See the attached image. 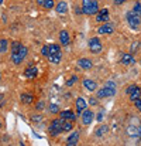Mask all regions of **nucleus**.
<instances>
[{
	"label": "nucleus",
	"instance_id": "ddd939ff",
	"mask_svg": "<svg viewBox=\"0 0 141 146\" xmlns=\"http://www.w3.org/2000/svg\"><path fill=\"white\" fill-rule=\"evenodd\" d=\"M59 116H61L62 119H65V121H72V122L76 121V113H73V112L69 111V109L61 111V112H59Z\"/></svg>",
	"mask_w": 141,
	"mask_h": 146
},
{
	"label": "nucleus",
	"instance_id": "f257e3e1",
	"mask_svg": "<svg viewBox=\"0 0 141 146\" xmlns=\"http://www.w3.org/2000/svg\"><path fill=\"white\" fill-rule=\"evenodd\" d=\"M99 11V4L96 0H82V13L88 16H94Z\"/></svg>",
	"mask_w": 141,
	"mask_h": 146
},
{
	"label": "nucleus",
	"instance_id": "c03bdc74",
	"mask_svg": "<svg viewBox=\"0 0 141 146\" xmlns=\"http://www.w3.org/2000/svg\"><path fill=\"white\" fill-rule=\"evenodd\" d=\"M0 80H1V72H0Z\"/></svg>",
	"mask_w": 141,
	"mask_h": 146
},
{
	"label": "nucleus",
	"instance_id": "39448f33",
	"mask_svg": "<svg viewBox=\"0 0 141 146\" xmlns=\"http://www.w3.org/2000/svg\"><path fill=\"white\" fill-rule=\"evenodd\" d=\"M116 94V88H113V87H107V85H104L102 90H99L97 91V94H96V97L99 98V99H103V98H109V97H113Z\"/></svg>",
	"mask_w": 141,
	"mask_h": 146
},
{
	"label": "nucleus",
	"instance_id": "c756f323",
	"mask_svg": "<svg viewBox=\"0 0 141 146\" xmlns=\"http://www.w3.org/2000/svg\"><path fill=\"white\" fill-rule=\"evenodd\" d=\"M48 111H49V113H59V112H61V111H59V106H58L56 104H51Z\"/></svg>",
	"mask_w": 141,
	"mask_h": 146
},
{
	"label": "nucleus",
	"instance_id": "4c0bfd02",
	"mask_svg": "<svg viewBox=\"0 0 141 146\" xmlns=\"http://www.w3.org/2000/svg\"><path fill=\"white\" fill-rule=\"evenodd\" d=\"M3 104H4V97H3V95H0V108L3 106Z\"/></svg>",
	"mask_w": 141,
	"mask_h": 146
},
{
	"label": "nucleus",
	"instance_id": "f3484780",
	"mask_svg": "<svg viewBox=\"0 0 141 146\" xmlns=\"http://www.w3.org/2000/svg\"><path fill=\"white\" fill-rule=\"evenodd\" d=\"M59 43H61L62 46H68V44L71 43V38H69V34H68L66 30H62V31L59 33Z\"/></svg>",
	"mask_w": 141,
	"mask_h": 146
},
{
	"label": "nucleus",
	"instance_id": "2f4dec72",
	"mask_svg": "<svg viewBox=\"0 0 141 146\" xmlns=\"http://www.w3.org/2000/svg\"><path fill=\"white\" fill-rule=\"evenodd\" d=\"M41 54H43L44 57H48V55H49V47H48V46H44V47L41 48Z\"/></svg>",
	"mask_w": 141,
	"mask_h": 146
},
{
	"label": "nucleus",
	"instance_id": "a211bd4d",
	"mask_svg": "<svg viewBox=\"0 0 141 146\" xmlns=\"http://www.w3.org/2000/svg\"><path fill=\"white\" fill-rule=\"evenodd\" d=\"M78 142H79V133L75 131V132H73V133H71V136L66 139V145L68 146H75Z\"/></svg>",
	"mask_w": 141,
	"mask_h": 146
},
{
	"label": "nucleus",
	"instance_id": "0eeeda50",
	"mask_svg": "<svg viewBox=\"0 0 141 146\" xmlns=\"http://www.w3.org/2000/svg\"><path fill=\"white\" fill-rule=\"evenodd\" d=\"M89 51L93 52V54H99L102 51V43L97 37H92L89 40Z\"/></svg>",
	"mask_w": 141,
	"mask_h": 146
},
{
	"label": "nucleus",
	"instance_id": "7c9ffc66",
	"mask_svg": "<svg viewBox=\"0 0 141 146\" xmlns=\"http://www.w3.org/2000/svg\"><path fill=\"white\" fill-rule=\"evenodd\" d=\"M133 11H134L136 14H138V16L141 17V3H138V1H137V3L134 4V7H133Z\"/></svg>",
	"mask_w": 141,
	"mask_h": 146
},
{
	"label": "nucleus",
	"instance_id": "4468645a",
	"mask_svg": "<svg viewBox=\"0 0 141 146\" xmlns=\"http://www.w3.org/2000/svg\"><path fill=\"white\" fill-rule=\"evenodd\" d=\"M78 62H79V67H81L82 70H85V71H89V70H92V67H93V62H92L89 58H81Z\"/></svg>",
	"mask_w": 141,
	"mask_h": 146
},
{
	"label": "nucleus",
	"instance_id": "412c9836",
	"mask_svg": "<svg viewBox=\"0 0 141 146\" xmlns=\"http://www.w3.org/2000/svg\"><path fill=\"white\" fill-rule=\"evenodd\" d=\"M127 135L131 136V138H137V136H138V125L131 123V125L127 128Z\"/></svg>",
	"mask_w": 141,
	"mask_h": 146
},
{
	"label": "nucleus",
	"instance_id": "aec40b11",
	"mask_svg": "<svg viewBox=\"0 0 141 146\" xmlns=\"http://www.w3.org/2000/svg\"><path fill=\"white\" fill-rule=\"evenodd\" d=\"M47 58H48V61L52 62V64H59L61 60H62V54H61V51H59V52H55V54H49Z\"/></svg>",
	"mask_w": 141,
	"mask_h": 146
},
{
	"label": "nucleus",
	"instance_id": "37998d69",
	"mask_svg": "<svg viewBox=\"0 0 141 146\" xmlns=\"http://www.w3.org/2000/svg\"><path fill=\"white\" fill-rule=\"evenodd\" d=\"M1 126H3V123H1V122H0V129H1Z\"/></svg>",
	"mask_w": 141,
	"mask_h": 146
},
{
	"label": "nucleus",
	"instance_id": "393cba45",
	"mask_svg": "<svg viewBox=\"0 0 141 146\" xmlns=\"http://www.w3.org/2000/svg\"><path fill=\"white\" fill-rule=\"evenodd\" d=\"M76 82H78V75H72V77L65 82V85H66V87H73Z\"/></svg>",
	"mask_w": 141,
	"mask_h": 146
},
{
	"label": "nucleus",
	"instance_id": "a878e982",
	"mask_svg": "<svg viewBox=\"0 0 141 146\" xmlns=\"http://www.w3.org/2000/svg\"><path fill=\"white\" fill-rule=\"evenodd\" d=\"M107 131H109L107 125H103V126H100V128L96 131V136H99V138H100V136H103V135H104Z\"/></svg>",
	"mask_w": 141,
	"mask_h": 146
},
{
	"label": "nucleus",
	"instance_id": "2eb2a0df",
	"mask_svg": "<svg viewBox=\"0 0 141 146\" xmlns=\"http://www.w3.org/2000/svg\"><path fill=\"white\" fill-rule=\"evenodd\" d=\"M82 84H83V87L88 90V91H91V92H93L97 90V84L94 82L93 80H89V78H86V80H83L82 81Z\"/></svg>",
	"mask_w": 141,
	"mask_h": 146
},
{
	"label": "nucleus",
	"instance_id": "ea45409f",
	"mask_svg": "<svg viewBox=\"0 0 141 146\" xmlns=\"http://www.w3.org/2000/svg\"><path fill=\"white\" fill-rule=\"evenodd\" d=\"M113 1H114L116 4H121V3H124L126 0H113Z\"/></svg>",
	"mask_w": 141,
	"mask_h": 146
},
{
	"label": "nucleus",
	"instance_id": "72a5a7b5",
	"mask_svg": "<svg viewBox=\"0 0 141 146\" xmlns=\"http://www.w3.org/2000/svg\"><path fill=\"white\" fill-rule=\"evenodd\" d=\"M31 119H33L34 122H41V121H43V116H41V115H33Z\"/></svg>",
	"mask_w": 141,
	"mask_h": 146
},
{
	"label": "nucleus",
	"instance_id": "6e6552de",
	"mask_svg": "<svg viewBox=\"0 0 141 146\" xmlns=\"http://www.w3.org/2000/svg\"><path fill=\"white\" fill-rule=\"evenodd\" d=\"M93 119H94V113L92 111L85 109V111L82 112V123H83V125H91V123L93 122Z\"/></svg>",
	"mask_w": 141,
	"mask_h": 146
},
{
	"label": "nucleus",
	"instance_id": "9b49d317",
	"mask_svg": "<svg viewBox=\"0 0 141 146\" xmlns=\"http://www.w3.org/2000/svg\"><path fill=\"white\" fill-rule=\"evenodd\" d=\"M75 106H76V112H78V113H82V112L88 108V102L85 101V98L78 97L76 101H75Z\"/></svg>",
	"mask_w": 141,
	"mask_h": 146
},
{
	"label": "nucleus",
	"instance_id": "6ab92c4d",
	"mask_svg": "<svg viewBox=\"0 0 141 146\" xmlns=\"http://www.w3.org/2000/svg\"><path fill=\"white\" fill-rule=\"evenodd\" d=\"M55 11H56L58 14H65V13L68 11V4H66V1H59V3L55 6Z\"/></svg>",
	"mask_w": 141,
	"mask_h": 146
},
{
	"label": "nucleus",
	"instance_id": "423d86ee",
	"mask_svg": "<svg viewBox=\"0 0 141 146\" xmlns=\"http://www.w3.org/2000/svg\"><path fill=\"white\" fill-rule=\"evenodd\" d=\"M126 92H127V95L130 97V101H133V102H134L136 99L141 98V90L137 85H130V87H127Z\"/></svg>",
	"mask_w": 141,
	"mask_h": 146
},
{
	"label": "nucleus",
	"instance_id": "bb28decb",
	"mask_svg": "<svg viewBox=\"0 0 141 146\" xmlns=\"http://www.w3.org/2000/svg\"><path fill=\"white\" fill-rule=\"evenodd\" d=\"M21 46H23V44H21L20 41H17V40H14V41L11 43V52H17L18 50L21 48Z\"/></svg>",
	"mask_w": 141,
	"mask_h": 146
},
{
	"label": "nucleus",
	"instance_id": "c85d7f7f",
	"mask_svg": "<svg viewBox=\"0 0 141 146\" xmlns=\"http://www.w3.org/2000/svg\"><path fill=\"white\" fill-rule=\"evenodd\" d=\"M49 54H55V52H59L61 51V47L58 44H49Z\"/></svg>",
	"mask_w": 141,
	"mask_h": 146
},
{
	"label": "nucleus",
	"instance_id": "20e7f679",
	"mask_svg": "<svg viewBox=\"0 0 141 146\" xmlns=\"http://www.w3.org/2000/svg\"><path fill=\"white\" fill-rule=\"evenodd\" d=\"M27 52H28V50H27V47L21 46V48L18 50L17 52H11V61H13V62H14L16 65L21 64V61H23V60L26 58Z\"/></svg>",
	"mask_w": 141,
	"mask_h": 146
},
{
	"label": "nucleus",
	"instance_id": "7ed1b4c3",
	"mask_svg": "<svg viewBox=\"0 0 141 146\" xmlns=\"http://www.w3.org/2000/svg\"><path fill=\"white\" fill-rule=\"evenodd\" d=\"M127 21H129V24H130V27L133 29V30H138L141 26V17L138 14H136L133 10H130L129 13H127Z\"/></svg>",
	"mask_w": 141,
	"mask_h": 146
},
{
	"label": "nucleus",
	"instance_id": "e433bc0d",
	"mask_svg": "<svg viewBox=\"0 0 141 146\" xmlns=\"http://www.w3.org/2000/svg\"><path fill=\"white\" fill-rule=\"evenodd\" d=\"M89 102H91V105H97V104H99V101H97V99H94V98H91V101H89Z\"/></svg>",
	"mask_w": 141,
	"mask_h": 146
},
{
	"label": "nucleus",
	"instance_id": "f8f14e48",
	"mask_svg": "<svg viewBox=\"0 0 141 146\" xmlns=\"http://www.w3.org/2000/svg\"><path fill=\"white\" fill-rule=\"evenodd\" d=\"M113 31H114V26L110 24V23H104V24H102L97 29V33L99 34H111Z\"/></svg>",
	"mask_w": 141,
	"mask_h": 146
},
{
	"label": "nucleus",
	"instance_id": "79ce46f5",
	"mask_svg": "<svg viewBox=\"0 0 141 146\" xmlns=\"http://www.w3.org/2000/svg\"><path fill=\"white\" fill-rule=\"evenodd\" d=\"M138 138H140V141H141V125H138Z\"/></svg>",
	"mask_w": 141,
	"mask_h": 146
},
{
	"label": "nucleus",
	"instance_id": "dca6fc26",
	"mask_svg": "<svg viewBox=\"0 0 141 146\" xmlns=\"http://www.w3.org/2000/svg\"><path fill=\"white\" fill-rule=\"evenodd\" d=\"M121 62H123L124 65H133V64L136 62V60H134L133 54L126 52V54H123V55H121Z\"/></svg>",
	"mask_w": 141,
	"mask_h": 146
},
{
	"label": "nucleus",
	"instance_id": "58836bf2",
	"mask_svg": "<svg viewBox=\"0 0 141 146\" xmlns=\"http://www.w3.org/2000/svg\"><path fill=\"white\" fill-rule=\"evenodd\" d=\"M96 121H99V122H100V121H103V113H99V115H97V119H96Z\"/></svg>",
	"mask_w": 141,
	"mask_h": 146
},
{
	"label": "nucleus",
	"instance_id": "f704fd0d",
	"mask_svg": "<svg viewBox=\"0 0 141 146\" xmlns=\"http://www.w3.org/2000/svg\"><path fill=\"white\" fill-rule=\"evenodd\" d=\"M134 105H136V108H137L138 111H141V98H138V99L134 101Z\"/></svg>",
	"mask_w": 141,
	"mask_h": 146
},
{
	"label": "nucleus",
	"instance_id": "a19ab883",
	"mask_svg": "<svg viewBox=\"0 0 141 146\" xmlns=\"http://www.w3.org/2000/svg\"><path fill=\"white\" fill-rule=\"evenodd\" d=\"M37 3H38V6H43L45 3V0H37Z\"/></svg>",
	"mask_w": 141,
	"mask_h": 146
},
{
	"label": "nucleus",
	"instance_id": "4be33fe9",
	"mask_svg": "<svg viewBox=\"0 0 141 146\" xmlns=\"http://www.w3.org/2000/svg\"><path fill=\"white\" fill-rule=\"evenodd\" d=\"M20 99H21V102H23L24 105H30V104H33V101H34V95L26 92V94H21Z\"/></svg>",
	"mask_w": 141,
	"mask_h": 146
},
{
	"label": "nucleus",
	"instance_id": "9d476101",
	"mask_svg": "<svg viewBox=\"0 0 141 146\" xmlns=\"http://www.w3.org/2000/svg\"><path fill=\"white\" fill-rule=\"evenodd\" d=\"M37 75H38V70H37L35 65H28L24 71V77L28 78V80H34Z\"/></svg>",
	"mask_w": 141,
	"mask_h": 146
},
{
	"label": "nucleus",
	"instance_id": "c9c22d12",
	"mask_svg": "<svg viewBox=\"0 0 141 146\" xmlns=\"http://www.w3.org/2000/svg\"><path fill=\"white\" fill-rule=\"evenodd\" d=\"M138 46H140V43H138V41H134V43H133V46H131V52H134L138 48Z\"/></svg>",
	"mask_w": 141,
	"mask_h": 146
},
{
	"label": "nucleus",
	"instance_id": "5701e85b",
	"mask_svg": "<svg viewBox=\"0 0 141 146\" xmlns=\"http://www.w3.org/2000/svg\"><path fill=\"white\" fill-rule=\"evenodd\" d=\"M73 129V123L72 121H65L64 125H62V132H71Z\"/></svg>",
	"mask_w": 141,
	"mask_h": 146
},
{
	"label": "nucleus",
	"instance_id": "1a4fd4ad",
	"mask_svg": "<svg viewBox=\"0 0 141 146\" xmlns=\"http://www.w3.org/2000/svg\"><path fill=\"white\" fill-rule=\"evenodd\" d=\"M96 21L97 23H107L109 21V10L107 9H102L96 13Z\"/></svg>",
	"mask_w": 141,
	"mask_h": 146
},
{
	"label": "nucleus",
	"instance_id": "473e14b6",
	"mask_svg": "<svg viewBox=\"0 0 141 146\" xmlns=\"http://www.w3.org/2000/svg\"><path fill=\"white\" fill-rule=\"evenodd\" d=\"M44 105H45L44 101H40V102L35 105V109H37V111H43V109H44Z\"/></svg>",
	"mask_w": 141,
	"mask_h": 146
},
{
	"label": "nucleus",
	"instance_id": "f03ea898",
	"mask_svg": "<svg viewBox=\"0 0 141 146\" xmlns=\"http://www.w3.org/2000/svg\"><path fill=\"white\" fill-rule=\"evenodd\" d=\"M64 122H65V119H62L61 116L56 118V119H54V121H51V123L48 126L49 135L51 136H56V135L62 133V125H64Z\"/></svg>",
	"mask_w": 141,
	"mask_h": 146
},
{
	"label": "nucleus",
	"instance_id": "b1692460",
	"mask_svg": "<svg viewBox=\"0 0 141 146\" xmlns=\"http://www.w3.org/2000/svg\"><path fill=\"white\" fill-rule=\"evenodd\" d=\"M9 50V40L1 38L0 40V52H6Z\"/></svg>",
	"mask_w": 141,
	"mask_h": 146
},
{
	"label": "nucleus",
	"instance_id": "cd10ccee",
	"mask_svg": "<svg viewBox=\"0 0 141 146\" xmlns=\"http://www.w3.org/2000/svg\"><path fill=\"white\" fill-rule=\"evenodd\" d=\"M43 7L47 9V10H49V9H55V1H54V0H45V3L43 4Z\"/></svg>",
	"mask_w": 141,
	"mask_h": 146
}]
</instances>
